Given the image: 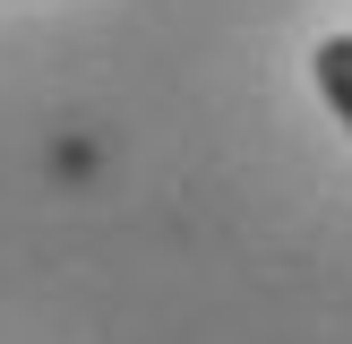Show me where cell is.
<instances>
[{"mask_svg":"<svg viewBox=\"0 0 352 344\" xmlns=\"http://www.w3.org/2000/svg\"><path fill=\"white\" fill-rule=\"evenodd\" d=\"M309 69H318V95L336 103V120L352 129V34H327V43L309 52Z\"/></svg>","mask_w":352,"mask_h":344,"instance_id":"1","label":"cell"}]
</instances>
